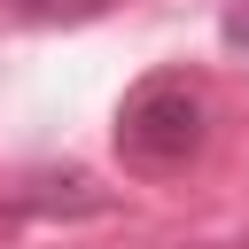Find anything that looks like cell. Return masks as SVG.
<instances>
[{"instance_id": "cell-1", "label": "cell", "mask_w": 249, "mask_h": 249, "mask_svg": "<svg viewBox=\"0 0 249 249\" xmlns=\"http://www.w3.org/2000/svg\"><path fill=\"white\" fill-rule=\"evenodd\" d=\"M117 148H124V163H140V171L187 163V156L202 148V93H195L187 78H148V86H132L124 109H117Z\"/></svg>"}, {"instance_id": "cell-2", "label": "cell", "mask_w": 249, "mask_h": 249, "mask_svg": "<svg viewBox=\"0 0 249 249\" xmlns=\"http://www.w3.org/2000/svg\"><path fill=\"white\" fill-rule=\"evenodd\" d=\"M16 16H31V23H86V16H101L109 0H8Z\"/></svg>"}, {"instance_id": "cell-3", "label": "cell", "mask_w": 249, "mask_h": 249, "mask_svg": "<svg viewBox=\"0 0 249 249\" xmlns=\"http://www.w3.org/2000/svg\"><path fill=\"white\" fill-rule=\"evenodd\" d=\"M226 39H233V47H249V0H241V8L226 16Z\"/></svg>"}]
</instances>
